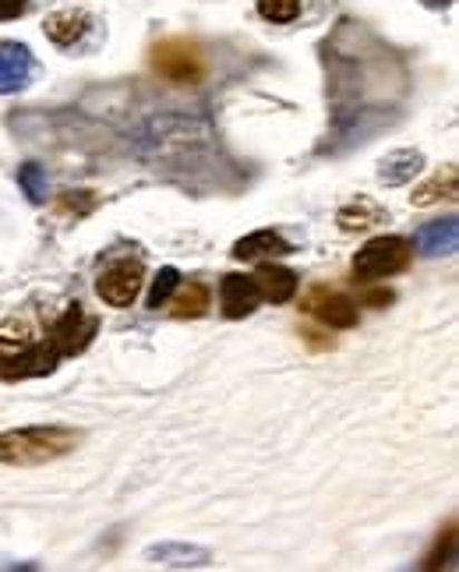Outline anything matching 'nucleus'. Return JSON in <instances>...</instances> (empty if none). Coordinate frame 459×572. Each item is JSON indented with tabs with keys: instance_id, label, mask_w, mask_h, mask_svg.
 I'll return each instance as SVG.
<instances>
[{
	"instance_id": "1",
	"label": "nucleus",
	"mask_w": 459,
	"mask_h": 572,
	"mask_svg": "<svg viewBox=\"0 0 459 572\" xmlns=\"http://www.w3.org/2000/svg\"><path fill=\"white\" fill-rule=\"evenodd\" d=\"M81 442L71 427H18V432L0 435V463L8 466H43L60 456H68Z\"/></svg>"
},
{
	"instance_id": "2",
	"label": "nucleus",
	"mask_w": 459,
	"mask_h": 572,
	"mask_svg": "<svg viewBox=\"0 0 459 572\" xmlns=\"http://www.w3.org/2000/svg\"><path fill=\"white\" fill-rule=\"evenodd\" d=\"M153 68L166 78L177 81V86H195V81L205 78V53L195 39H163V43L153 47Z\"/></svg>"
},
{
	"instance_id": "3",
	"label": "nucleus",
	"mask_w": 459,
	"mask_h": 572,
	"mask_svg": "<svg viewBox=\"0 0 459 572\" xmlns=\"http://www.w3.org/2000/svg\"><path fill=\"white\" fill-rule=\"evenodd\" d=\"M410 240L403 237H374L353 258V276L361 283H374V279H389L395 273H403L410 265Z\"/></svg>"
},
{
	"instance_id": "4",
	"label": "nucleus",
	"mask_w": 459,
	"mask_h": 572,
	"mask_svg": "<svg viewBox=\"0 0 459 572\" xmlns=\"http://www.w3.org/2000/svg\"><path fill=\"white\" fill-rule=\"evenodd\" d=\"M96 329H99V318L89 315L86 308H81V304H71V308L53 322L50 343H53V351L60 357H75V354H81L92 343Z\"/></svg>"
},
{
	"instance_id": "5",
	"label": "nucleus",
	"mask_w": 459,
	"mask_h": 572,
	"mask_svg": "<svg viewBox=\"0 0 459 572\" xmlns=\"http://www.w3.org/2000/svg\"><path fill=\"white\" fill-rule=\"evenodd\" d=\"M141 283H145L141 262H114L110 269L99 276L96 294L107 304H114V308H128V304H135V297L141 294Z\"/></svg>"
},
{
	"instance_id": "6",
	"label": "nucleus",
	"mask_w": 459,
	"mask_h": 572,
	"mask_svg": "<svg viewBox=\"0 0 459 572\" xmlns=\"http://www.w3.org/2000/svg\"><path fill=\"white\" fill-rule=\"evenodd\" d=\"M57 361H60V354L53 351V343H50V339H47V343H36V339H32L22 354L0 364V378L14 382V378H36V375H50L53 367H57Z\"/></svg>"
},
{
	"instance_id": "7",
	"label": "nucleus",
	"mask_w": 459,
	"mask_h": 572,
	"mask_svg": "<svg viewBox=\"0 0 459 572\" xmlns=\"http://www.w3.org/2000/svg\"><path fill=\"white\" fill-rule=\"evenodd\" d=\"M219 300H223V315L226 318H244L258 308V286H255V276H241V273H230L223 276L219 283Z\"/></svg>"
},
{
	"instance_id": "8",
	"label": "nucleus",
	"mask_w": 459,
	"mask_h": 572,
	"mask_svg": "<svg viewBox=\"0 0 459 572\" xmlns=\"http://www.w3.org/2000/svg\"><path fill=\"white\" fill-rule=\"evenodd\" d=\"M32 78V53L22 43H0V96L18 92Z\"/></svg>"
},
{
	"instance_id": "9",
	"label": "nucleus",
	"mask_w": 459,
	"mask_h": 572,
	"mask_svg": "<svg viewBox=\"0 0 459 572\" xmlns=\"http://www.w3.org/2000/svg\"><path fill=\"white\" fill-rule=\"evenodd\" d=\"M255 286H258L262 300L286 304L290 297L297 294V273L283 269V265L265 262V265H258V273H255Z\"/></svg>"
},
{
	"instance_id": "10",
	"label": "nucleus",
	"mask_w": 459,
	"mask_h": 572,
	"mask_svg": "<svg viewBox=\"0 0 459 572\" xmlns=\"http://www.w3.org/2000/svg\"><path fill=\"white\" fill-rule=\"evenodd\" d=\"M89 22H92L89 11L65 8V11H53L43 22V29H47V36L53 39L57 47H71V43H78V39L89 32Z\"/></svg>"
},
{
	"instance_id": "11",
	"label": "nucleus",
	"mask_w": 459,
	"mask_h": 572,
	"mask_svg": "<svg viewBox=\"0 0 459 572\" xmlns=\"http://www.w3.org/2000/svg\"><path fill=\"white\" fill-rule=\"evenodd\" d=\"M459 244V223L449 216V219H434L428 227L417 230V252L434 258V255H452Z\"/></svg>"
},
{
	"instance_id": "12",
	"label": "nucleus",
	"mask_w": 459,
	"mask_h": 572,
	"mask_svg": "<svg viewBox=\"0 0 459 572\" xmlns=\"http://www.w3.org/2000/svg\"><path fill=\"white\" fill-rule=\"evenodd\" d=\"M276 255H290V244L276 230H255V234H247L244 240L234 244V258H241V262L276 258Z\"/></svg>"
},
{
	"instance_id": "13",
	"label": "nucleus",
	"mask_w": 459,
	"mask_h": 572,
	"mask_svg": "<svg viewBox=\"0 0 459 572\" xmlns=\"http://www.w3.org/2000/svg\"><path fill=\"white\" fill-rule=\"evenodd\" d=\"M385 219V209L382 206H374L371 198H358V201H350V206H343L340 209V216H336V223H340V230L343 234H364V230H371L374 223H382Z\"/></svg>"
},
{
	"instance_id": "14",
	"label": "nucleus",
	"mask_w": 459,
	"mask_h": 572,
	"mask_svg": "<svg viewBox=\"0 0 459 572\" xmlns=\"http://www.w3.org/2000/svg\"><path fill=\"white\" fill-rule=\"evenodd\" d=\"M322 297V304H315V312L329 329H353V325H358V304H353L350 297H343V294H319Z\"/></svg>"
},
{
	"instance_id": "15",
	"label": "nucleus",
	"mask_w": 459,
	"mask_h": 572,
	"mask_svg": "<svg viewBox=\"0 0 459 572\" xmlns=\"http://www.w3.org/2000/svg\"><path fill=\"white\" fill-rule=\"evenodd\" d=\"M421 167H424V156L417 149H403V152H392V156L382 159L379 177L385 184H407V180H413L417 174H421Z\"/></svg>"
},
{
	"instance_id": "16",
	"label": "nucleus",
	"mask_w": 459,
	"mask_h": 572,
	"mask_svg": "<svg viewBox=\"0 0 459 572\" xmlns=\"http://www.w3.org/2000/svg\"><path fill=\"white\" fill-rule=\"evenodd\" d=\"M438 198H456V167H446V170H438L431 180H424L421 188H417L410 195L413 206H434Z\"/></svg>"
},
{
	"instance_id": "17",
	"label": "nucleus",
	"mask_w": 459,
	"mask_h": 572,
	"mask_svg": "<svg viewBox=\"0 0 459 572\" xmlns=\"http://www.w3.org/2000/svg\"><path fill=\"white\" fill-rule=\"evenodd\" d=\"M208 312V286L205 283H187L180 286V294L174 300L177 318H202Z\"/></svg>"
},
{
	"instance_id": "18",
	"label": "nucleus",
	"mask_w": 459,
	"mask_h": 572,
	"mask_svg": "<svg viewBox=\"0 0 459 572\" xmlns=\"http://www.w3.org/2000/svg\"><path fill=\"white\" fill-rule=\"evenodd\" d=\"M32 343V329L26 322H4L0 325V364L18 357Z\"/></svg>"
},
{
	"instance_id": "19",
	"label": "nucleus",
	"mask_w": 459,
	"mask_h": 572,
	"mask_svg": "<svg viewBox=\"0 0 459 572\" xmlns=\"http://www.w3.org/2000/svg\"><path fill=\"white\" fill-rule=\"evenodd\" d=\"M18 184H22V191L29 195V201H47V170L43 167L26 162V167L18 170Z\"/></svg>"
},
{
	"instance_id": "20",
	"label": "nucleus",
	"mask_w": 459,
	"mask_h": 572,
	"mask_svg": "<svg viewBox=\"0 0 459 572\" xmlns=\"http://www.w3.org/2000/svg\"><path fill=\"white\" fill-rule=\"evenodd\" d=\"M258 11L268 22H290L301 11V0H258Z\"/></svg>"
},
{
	"instance_id": "21",
	"label": "nucleus",
	"mask_w": 459,
	"mask_h": 572,
	"mask_svg": "<svg viewBox=\"0 0 459 572\" xmlns=\"http://www.w3.org/2000/svg\"><path fill=\"white\" fill-rule=\"evenodd\" d=\"M92 206H96V195L92 191H65V195L57 198V209L60 213H75V216L92 213Z\"/></svg>"
},
{
	"instance_id": "22",
	"label": "nucleus",
	"mask_w": 459,
	"mask_h": 572,
	"mask_svg": "<svg viewBox=\"0 0 459 572\" xmlns=\"http://www.w3.org/2000/svg\"><path fill=\"white\" fill-rule=\"evenodd\" d=\"M177 269H163L159 276H156V283H153V294H149V308H163L166 300H170V294H174V286H177Z\"/></svg>"
},
{
	"instance_id": "23",
	"label": "nucleus",
	"mask_w": 459,
	"mask_h": 572,
	"mask_svg": "<svg viewBox=\"0 0 459 572\" xmlns=\"http://www.w3.org/2000/svg\"><path fill=\"white\" fill-rule=\"evenodd\" d=\"M29 8V0H0V22H8V18H18Z\"/></svg>"
},
{
	"instance_id": "24",
	"label": "nucleus",
	"mask_w": 459,
	"mask_h": 572,
	"mask_svg": "<svg viewBox=\"0 0 459 572\" xmlns=\"http://www.w3.org/2000/svg\"><path fill=\"white\" fill-rule=\"evenodd\" d=\"M364 300L374 304V308H385V304H392V290H371Z\"/></svg>"
},
{
	"instance_id": "25",
	"label": "nucleus",
	"mask_w": 459,
	"mask_h": 572,
	"mask_svg": "<svg viewBox=\"0 0 459 572\" xmlns=\"http://www.w3.org/2000/svg\"><path fill=\"white\" fill-rule=\"evenodd\" d=\"M424 4H431V8H446L449 0H424Z\"/></svg>"
}]
</instances>
